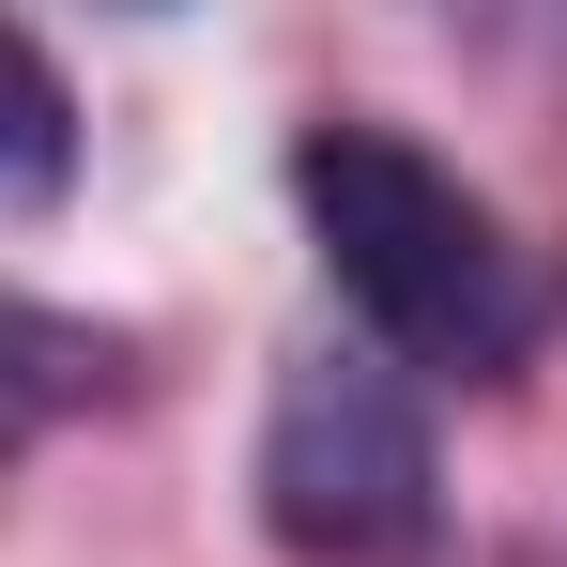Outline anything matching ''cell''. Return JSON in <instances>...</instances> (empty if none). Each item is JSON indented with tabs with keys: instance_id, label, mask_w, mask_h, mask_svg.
Masks as SVG:
<instances>
[{
	"instance_id": "2",
	"label": "cell",
	"mask_w": 567,
	"mask_h": 567,
	"mask_svg": "<svg viewBox=\"0 0 567 567\" xmlns=\"http://www.w3.org/2000/svg\"><path fill=\"white\" fill-rule=\"evenodd\" d=\"M445 475H430V414L383 353H307L261 414V522L307 567H399L430 537Z\"/></svg>"
},
{
	"instance_id": "4",
	"label": "cell",
	"mask_w": 567,
	"mask_h": 567,
	"mask_svg": "<svg viewBox=\"0 0 567 567\" xmlns=\"http://www.w3.org/2000/svg\"><path fill=\"white\" fill-rule=\"evenodd\" d=\"M62 169H78V107H62V62L0 16V185L16 199H62Z\"/></svg>"
},
{
	"instance_id": "1",
	"label": "cell",
	"mask_w": 567,
	"mask_h": 567,
	"mask_svg": "<svg viewBox=\"0 0 567 567\" xmlns=\"http://www.w3.org/2000/svg\"><path fill=\"white\" fill-rule=\"evenodd\" d=\"M291 199H307V246H322V277L353 291V322L383 353H414L445 383H506L537 353V277L445 154H414L383 123H307Z\"/></svg>"
},
{
	"instance_id": "3",
	"label": "cell",
	"mask_w": 567,
	"mask_h": 567,
	"mask_svg": "<svg viewBox=\"0 0 567 567\" xmlns=\"http://www.w3.org/2000/svg\"><path fill=\"white\" fill-rule=\"evenodd\" d=\"M107 369H123V338H93V322H62V307H31L0 277V461L31 430H62L78 399H107Z\"/></svg>"
}]
</instances>
